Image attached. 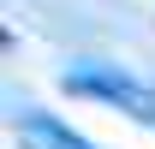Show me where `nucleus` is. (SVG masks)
Listing matches in <instances>:
<instances>
[{
  "label": "nucleus",
  "instance_id": "nucleus-1",
  "mask_svg": "<svg viewBox=\"0 0 155 149\" xmlns=\"http://www.w3.org/2000/svg\"><path fill=\"white\" fill-rule=\"evenodd\" d=\"M66 95H90V101H107V108L131 113V119H143V125H155V90L143 84V78H131L125 66H101V60H78V66H66Z\"/></svg>",
  "mask_w": 155,
  "mask_h": 149
},
{
  "label": "nucleus",
  "instance_id": "nucleus-2",
  "mask_svg": "<svg viewBox=\"0 0 155 149\" xmlns=\"http://www.w3.org/2000/svg\"><path fill=\"white\" fill-rule=\"evenodd\" d=\"M18 143L24 149H90L72 125H60V119H48V113H24L18 119Z\"/></svg>",
  "mask_w": 155,
  "mask_h": 149
}]
</instances>
